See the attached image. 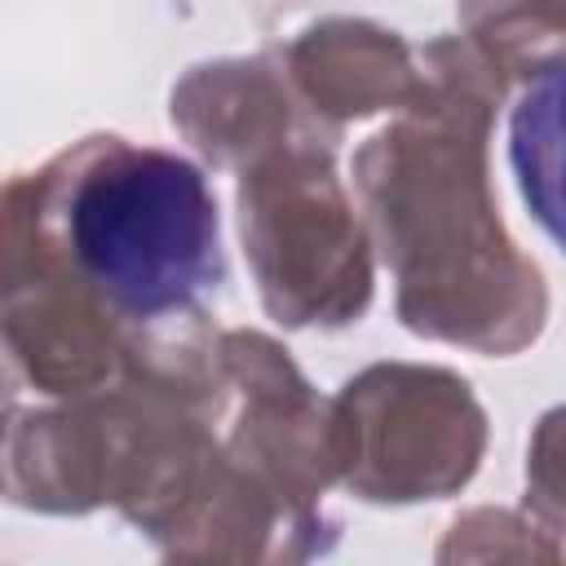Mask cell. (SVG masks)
I'll use <instances>...</instances> for the list:
<instances>
[{
    "instance_id": "cell-1",
    "label": "cell",
    "mask_w": 566,
    "mask_h": 566,
    "mask_svg": "<svg viewBox=\"0 0 566 566\" xmlns=\"http://www.w3.org/2000/svg\"><path fill=\"white\" fill-rule=\"evenodd\" d=\"M416 62V102L354 150L363 226L411 336L513 358L548 327V279L509 234L491 186L509 84L464 35L424 40Z\"/></svg>"
},
{
    "instance_id": "cell-2",
    "label": "cell",
    "mask_w": 566,
    "mask_h": 566,
    "mask_svg": "<svg viewBox=\"0 0 566 566\" xmlns=\"http://www.w3.org/2000/svg\"><path fill=\"white\" fill-rule=\"evenodd\" d=\"M35 181L57 256L133 332L199 314L226 283L217 195L186 155L93 133Z\"/></svg>"
},
{
    "instance_id": "cell-3",
    "label": "cell",
    "mask_w": 566,
    "mask_h": 566,
    "mask_svg": "<svg viewBox=\"0 0 566 566\" xmlns=\"http://www.w3.org/2000/svg\"><path fill=\"white\" fill-rule=\"evenodd\" d=\"M243 256L261 310L292 327H349L371 310L376 252L336 172V142L301 137L239 172Z\"/></svg>"
},
{
    "instance_id": "cell-4",
    "label": "cell",
    "mask_w": 566,
    "mask_h": 566,
    "mask_svg": "<svg viewBox=\"0 0 566 566\" xmlns=\"http://www.w3.org/2000/svg\"><path fill=\"white\" fill-rule=\"evenodd\" d=\"M336 486L363 504H429L460 495L486 455L491 420L473 385L442 363L385 358L332 398Z\"/></svg>"
},
{
    "instance_id": "cell-5",
    "label": "cell",
    "mask_w": 566,
    "mask_h": 566,
    "mask_svg": "<svg viewBox=\"0 0 566 566\" xmlns=\"http://www.w3.org/2000/svg\"><path fill=\"white\" fill-rule=\"evenodd\" d=\"M137 332L57 256L35 172L0 177V354L27 385L66 402L124 376Z\"/></svg>"
},
{
    "instance_id": "cell-6",
    "label": "cell",
    "mask_w": 566,
    "mask_h": 566,
    "mask_svg": "<svg viewBox=\"0 0 566 566\" xmlns=\"http://www.w3.org/2000/svg\"><path fill=\"white\" fill-rule=\"evenodd\" d=\"M217 367L234 402L221 451L274 491L318 504L340 478L332 398L305 380L287 345L256 327L217 332Z\"/></svg>"
},
{
    "instance_id": "cell-7",
    "label": "cell",
    "mask_w": 566,
    "mask_h": 566,
    "mask_svg": "<svg viewBox=\"0 0 566 566\" xmlns=\"http://www.w3.org/2000/svg\"><path fill=\"white\" fill-rule=\"evenodd\" d=\"M274 62L305 119L332 137L354 119L385 111L402 115L420 93L416 49L371 18H314L274 53Z\"/></svg>"
},
{
    "instance_id": "cell-8",
    "label": "cell",
    "mask_w": 566,
    "mask_h": 566,
    "mask_svg": "<svg viewBox=\"0 0 566 566\" xmlns=\"http://www.w3.org/2000/svg\"><path fill=\"white\" fill-rule=\"evenodd\" d=\"M168 124L203 164L221 172H243L301 137L336 142L305 119L274 53L195 62L168 93Z\"/></svg>"
},
{
    "instance_id": "cell-9",
    "label": "cell",
    "mask_w": 566,
    "mask_h": 566,
    "mask_svg": "<svg viewBox=\"0 0 566 566\" xmlns=\"http://www.w3.org/2000/svg\"><path fill=\"white\" fill-rule=\"evenodd\" d=\"M455 22L509 88L562 71V4H464Z\"/></svg>"
},
{
    "instance_id": "cell-10",
    "label": "cell",
    "mask_w": 566,
    "mask_h": 566,
    "mask_svg": "<svg viewBox=\"0 0 566 566\" xmlns=\"http://www.w3.org/2000/svg\"><path fill=\"white\" fill-rule=\"evenodd\" d=\"M433 566H566L562 535L522 509L473 504L455 513L433 548Z\"/></svg>"
},
{
    "instance_id": "cell-11",
    "label": "cell",
    "mask_w": 566,
    "mask_h": 566,
    "mask_svg": "<svg viewBox=\"0 0 566 566\" xmlns=\"http://www.w3.org/2000/svg\"><path fill=\"white\" fill-rule=\"evenodd\" d=\"M557 97H562V71L526 84L513 111V168L531 212L544 221L553 239H557Z\"/></svg>"
},
{
    "instance_id": "cell-12",
    "label": "cell",
    "mask_w": 566,
    "mask_h": 566,
    "mask_svg": "<svg viewBox=\"0 0 566 566\" xmlns=\"http://www.w3.org/2000/svg\"><path fill=\"white\" fill-rule=\"evenodd\" d=\"M562 411H548L531 438L526 451V509L535 522H544L548 531L562 535V478H557V438H562Z\"/></svg>"
},
{
    "instance_id": "cell-13",
    "label": "cell",
    "mask_w": 566,
    "mask_h": 566,
    "mask_svg": "<svg viewBox=\"0 0 566 566\" xmlns=\"http://www.w3.org/2000/svg\"><path fill=\"white\" fill-rule=\"evenodd\" d=\"M9 407V376H4V367H0V411Z\"/></svg>"
},
{
    "instance_id": "cell-14",
    "label": "cell",
    "mask_w": 566,
    "mask_h": 566,
    "mask_svg": "<svg viewBox=\"0 0 566 566\" xmlns=\"http://www.w3.org/2000/svg\"><path fill=\"white\" fill-rule=\"evenodd\" d=\"M164 566H195V562H181V557H164Z\"/></svg>"
}]
</instances>
